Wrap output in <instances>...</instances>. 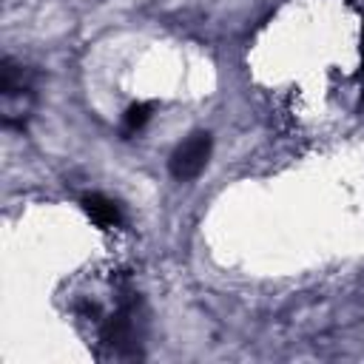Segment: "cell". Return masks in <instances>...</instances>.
I'll return each instance as SVG.
<instances>
[{"label": "cell", "instance_id": "1", "mask_svg": "<svg viewBox=\"0 0 364 364\" xmlns=\"http://www.w3.org/2000/svg\"><path fill=\"white\" fill-rule=\"evenodd\" d=\"M210 148H213L210 134H208V131H193L188 139H182V142L173 148L171 162H168L171 176L179 179V182L196 179V176L205 171L208 159H210Z\"/></svg>", "mask_w": 364, "mask_h": 364}, {"label": "cell", "instance_id": "4", "mask_svg": "<svg viewBox=\"0 0 364 364\" xmlns=\"http://www.w3.org/2000/svg\"><path fill=\"white\" fill-rule=\"evenodd\" d=\"M361 82H364V28H361Z\"/></svg>", "mask_w": 364, "mask_h": 364}, {"label": "cell", "instance_id": "3", "mask_svg": "<svg viewBox=\"0 0 364 364\" xmlns=\"http://www.w3.org/2000/svg\"><path fill=\"white\" fill-rule=\"evenodd\" d=\"M151 114H154V105L151 102H134V105H128V111L122 114V134L125 136L139 134L148 125Z\"/></svg>", "mask_w": 364, "mask_h": 364}, {"label": "cell", "instance_id": "2", "mask_svg": "<svg viewBox=\"0 0 364 364\" xmlns=\"http://www.w3.org/2000/svg\"><path fill=\"white\" fill-rule=\"evenodd\" d=\"M80 205H82L85 216H88L97 228H102V230H111V228H119V225H122V210H119V205H117L114 199H108L105 193H85V196L80 199Z\"/></svg>", "mask_w": 364, "mask_h": 364}]
</instances>
